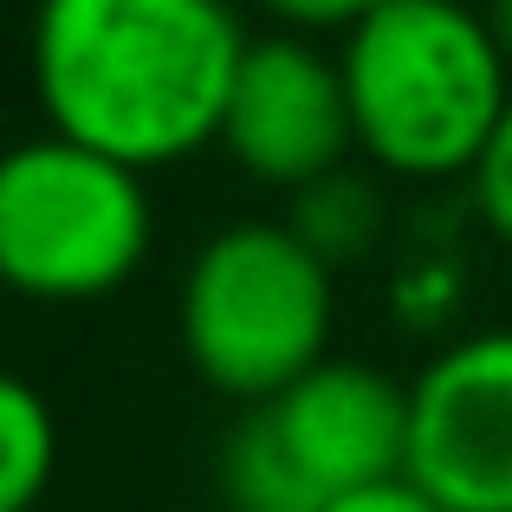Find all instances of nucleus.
I'll return each mask as SVG.
<instances>
[{
  "instance_id": "9",
  "label": "nucleus",
  "mask_w": 512,
  "mask_h": 512,
  "mask_svg": "<svg viewBox=\"0 0 512 512\" xmlns=\"http://www.w3.org/2000/svg\"><path fill=\"white\" fill-rule=\"evenodd\" d=\"M59 474V422L26 376L0 370V512H33Z\"/></svg>"
},
{
  "instance_id": "1",
  "label": "nucleus",
  "mask_w": 512,
  "mask_h": 512,
  "mask_svg": "<svg viewBox=\"0 0 512 512\" xmlns=\"http://www.w3.org/2000/svg\"><path fill=\"white\" fill-rule=\"evenodd\" d=\"M234 0H39L33 91L46 130L130 169H169L221 137L247 52Z\"/></svg>"
},
{
  "instance_id": "2",
  "label": "nucleus",
  "mask_w": 512,
  "mask_h": 512,
  "mask_svg": "<svg viewBox=\"0 0 512 512\" xmlns=\"http://www.w3.org/2000/svg\"><path fill=\"white\" fill-rule=\"evenodd\" d=\"M338 65L357 150L409 182L474 175L512 98V65L467 0H383L344 33Z\"/></svg>"
},
{
  "instance_id": "6",
  "label": "nucleus",
  "mask_w": 512,
  "mask_h": 512,
  "mask_svg": "<svg viewBox=\"0 0 512 512\" xmlns=\"http://www.w3.org/2000/svg\"><path fill=\"white\" fill-rule=\"evenodd\" d=\"M409 480L441 512H512V331L454 338L415 370Z\"/></svg>"
},
{
  "instance_id": "4",
  "label": "nucleus",
  "mask_w": 512,
  "mask_h": 512,
  "mask_svg": "<svg viewBox=\"0 0 512 512\" xmlns=\"http://www.w3.org/2000/svg\"><path fill=\"white\" fill-rule=\"evenodd\" d=\"M156 240L150 175L104 150L26 137L0 150V286L39 305L111 299L143 273Z\"/></svg>"
},
{
  "instance_id": "8",
  "label": "nucleus",
  "mask_w": 512,
  "mask_h": 512,
  "mask_svg": "<svg viewBox=\"0 0 512 512\" xmlns=\"http://www.w3.org/2000/svg\"><path fill=\"white\" fill-rule=\"evenodd\" d=\"M221 506L227 512H325L331 500L305 480V467L286 454L260 409H247L221 441Z\"/></svg>"
},
{
  "instance_id": "3",
  "label": "nucleus",
  "mask_w": 512,
  "mask_h": 512,
  "mask_svg": "<svg viewBox=\"0 0 512 512\" xmlns=\"http://www.w3.org/2000/svg\"><path fill=\"white\" fill-rule=\"evenodd\" d=\"M338 266H325L292 221H234L195 247L175 299L182 357L234 402H273L331 357Z\"/></svg>"
},
{
  "instance_id": "5",
  "label": "nucleus",
  "mask_w": 512,
  "mask_h": 512,
  "mask_svg": "<svg viewBox=\"0 0 512 512\" xmlns=\"http://www.w3.org/2000/svg\"><path fill=\"white\" fill-rule=\"evenodd\" d=\"M214 143L240 163V175L292 195L338 175L344 156L357 150L338 52L299 33H253Z\"/></svg>"
},
{
  "instance_id": "14",
  "label": "nucleus",
  "mask_w": 512,
  "mask_h": 512,
  "mask_svg": "<svg viewBox=\"0 0 512 512\" xmlns=\"http://www.w3.org/2000/svg\"><path fill=\"white\" fill-rule=\"evenodd\" d=\"M480 20H487L493 46H500V59L512 65V0H480Z\"/></svg>"
},
{
  "instance_id": "15",
  "label": "nucleus",
  "mask_w": 512,
  "mask_h": 512,
  "mask_svg": "<svg viewBox=\"0 0 512 512\" xmlns=\"http://www.w3.org/2000/svg\"><path fill=\"white\" fill-rule=\"evenodd\" d=\"M467 7H480V0H467Z\"/></svg>"
},
{
  "instance_id": "12",
  "label": "nucleus",
  "mask_w": 512,
  "mask_h": 512,
  "mask_svg": "<svg viewBox=\"0 0 512 512\" xmlns=\"http://www.w3.org/2000/svg\"><path fill=\"white\" fill-rule=\"evenodd\" d=\"M273 20V33H299V39H325V33H357L383 0H253Z\"/></svg>"
},
{
  "instance_id": "11",
  "label": "nucleus",
  "mask_w": 512,
  "mask_h": 512,
  "mask_svg": "<svg viewBox=\"0 0 512 512\" xmlns=\"http://www.w3.org/2000/svg\"><path fill=\"white\" fill-rule=\"evenodd\" d=\"M467 182H474V214L487 221V234L500 247H512V98H506L500 124H493V137H487V150H480Z\"/></svg>"
},
{
  "instance_id": "7",
  "label": "nucleus",
  "mask_w": 512,
  "mask_h": 512,
  "mask_svg": "<svg viewBox=\"0 0 512 512\" xmlns=\"http://www.w3.org/2000/svg\"><path fill=\"white\" fill-rule=\"evenodd\" d=\"M325 500L409 474V383L376 363L325 357L273 402H253Z\"/></svg>"
},
{
  "instance_id": "13",
  "label": "nucleus",
  "mask_w": 512,
  "mask_h": 512,
  "mask_svg": "<svg viewBox=\"0 0 512 512\" xmlns=\"http://www.w3.org/2000/svg\"><path fill=\"white\" fill-rule=\"evenodd\" d=\"M325 512H441V506L428 500V493L415 487L409 474H396V480H376V487L344 493V500H331Z\"/></svg>"
},
{
  "instance_id": "10",
  "label": "nucleus",
  "mask_w": 512,
  "mask_h": 512,
  "mask_svg": "<svg viewBox=\"0 0 512 512\" xmlns=\"http://www.w3.org/2000/svg\"><path fill=\"white\" fill-rule=\"evenodd\" d=\"M292 234H299L325 266H338V260H350V253H363V247L376 240V195H370L363 182H350L344 169L325 175V182L299 188Z\"/></svg>"
}]
</instances>
